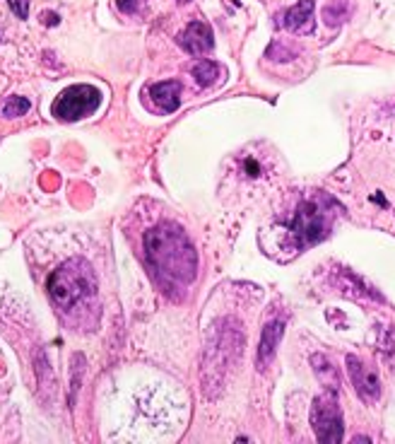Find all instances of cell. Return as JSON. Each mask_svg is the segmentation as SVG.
I'll use <instances>...</instances> for the list:
<instances>
[{
    "label": "cell",
    "mask_w": 395,
    "mask_h": 444,
    "mask_svg": "<svg viewBox=\"0 0 395 444\" xmlns=\"http://www.w3.org/2000/svg\"><path fill=\"white\" fill-rule=\"evenodd\" d=\"M13 13L17 15L20 20H27L29 17V0H8Z\"/></svg>",
    "instance_id": "ac0fdd59"
},
{
    "label": "cell",
    "mask_w": 395,
    "mask_h": 444,
    "mask_svg": "<svg viewBox=\"0 0 395 444\" xmlns=\"http://www.w3.org/2000/svg\"><path fill=\"white\" fill-rule=\"evenodd\" d=\"M294 56H297V51L284 46L282 41H272V46L268 49V59H272V61H292Z\"/></svg>",
    "instance_id": "9a60e30c"
},
{
    "label": "cell",
    "mask_w": 395,
    "mask_h": 444,
    "mask_svg": "<svg viewBox=\"0 0 395 444\" xmlns=\"http://www.w3.org/2000/svg\"><path fill=\"white\" fill-rule=\"evenodd\" d=\"M311 427H313L318 442L338 444L345 435V422L338 404V391H325L323 396L313 401L311 406Z\"/></svg>",
    "instance_id": "5b68a950"
},
{
    "label": "cell",
    "mask_w": 395,
    "mask_h": 444,
    "mask_svg": "<svg viewBox=\"0 0 395 444\" xmlns=\"http://www.w3.org/2000/svg\"><path fill=\"white\" fill-rule=\"evenodd\" d=\"M347 372H350V379L362 401H366V404L378 401V396H381V381H378L376 372L369 369L357 355H347Z\"/></svg>",
    "instance_id": "8992f818"
},
{
    "label": "cell",
    "mask_w": 395,
    "mask_h": 444,
    "mask_svg": "<svg viewBox=\"0 0 395 444\" xmlns=\"http://www.w3.org/2000/svg\"><path fill=\"white\" fill-rule=\"evenodd\" d=\"M150 99L155 102V107L160 109V112L164 114L176 112L178 104H181V82L178 80L157 82V85L150 87Z\"/></svg>",
    "instance_id": "30bf717a"
},
{
    "label": "cell",
    "mask_w": 395,
    "mask_h": 444,
    "mask_svg": "<svg viewBox=\"0 0 395 444\" xmlns=\"http://www.w3.org/2000/svg\"><path fill=\"white\" fill-rule=\"evenodd\" d=\"M212 29L205 22H191L178 34V46L191 56H205L212 49Z\"/></svg>",
    "instance_id": "52a82bcc"
},
{
    "label": "cell",
    "mask_w": 395,
    "mask_h": 444,
    "mask_svg": "<svg viewBox=\"0 0 395 444\" xmlns=\"http://www.w3.org/2000/svg\"><path fill=\"white\" fill-rule=\"evenodd\" d=\"M311 367H313L316 377H318L320 384L325 386V391H338L340 389V374L338 369H335V365L330 362L325 355L316 353L311 355Z\"/></svg>",
    "instance_id": "8fae6325"
},
{
    "label": "cell",
    "mask_w": 395,
    "mask_h": 444,
    "mask_svg": "<svg viewBox=\"0 0 395 444\" xmlns=\"http://www.w3.org/2000/svg\"><path fill=\"white\" fill-rule=\"evenodd\" d=\"M94 292H97V278L85 259L65 261L49 278V295L61 309H72L75 305L94 297Z\"/></svg>",
    "instance_id": "3957f363"
},
{
    "label": "cell",
    "mask_w": 395,
    "mask_h": 444,
    "mask_svg": "<svg viewBox=\"0 0 395 444\" xmlns=\"http://www.w3.org/2000/svg\"><path fill=\"white\" fill-rule=\"evenodd\" d=\"M333 208L338 206L325 196H316L304 201L302 206L297 208V213H294L289 227L284 229V232H287L284 247L292 254H297L299 249L313 247V244H318L323 237H328L330 224H333V217H335Z\"/></svg>",
    "instance_id": "7a4b0ae2"
},
{
    "label": "cell",
    "mask_w": 395,
    "mask_h": 444,
    "mask_svg": "<svg viewBox=\"0 0 395 444\" xmlns=\"http://www.w3.org/2000/svg\"><path fill=\"white\" fill-rule=\"evenodd\" d=\"M102 104V92L92 85H72L63 90L56 97L51 114L58 121H80L85 116H92Z\"/></svg>",
    "instance_id": "277c9868"
},
{
    "label": "cell",
    "mask_w": 395,
    "mask_h": 444,
    "mask_svg": "<svg viewBox=\"0 0 395 444\" xmlns=\"http://www.w3.org/2000/svg\"><path fill=\"white\" fill-rule=\"evenodd\" d=\"M72 362H75V369H72V384H70V401H75V394L77 389H80V374H82V362H85V358H82L80 353L72 358Z\"/></svg>",
    "instance_id": "e0dca14e"
},
{
    "label": "cell",
    "mask_w": 395,
    "mask_h": 444,
    "mask_svg": "<svg viewBox=\"0 0 395 444\" xmlns=\"http://www.w3.org/2000/svg\"><path fill=\"white\" fill-rule=\"evenodd\" d=\"M29 99H24V97H10L8 102L3 104V116L5 118H17V116H24V114L29 112Z\"/></svg>",
    "instance_id": "4fadbf2b"
},
{
    "label": "cell",
    "mask_w": 395,
    "mask_h": 444,
    "mask_svg": "<svg viewBox=\"0 0 395 444\" xmlns=\"http://www.w3.org/2000/svg\"><path fill=\"white\" fill-rule=\"evenodd\" d=\"M178 3H188V0H178Z\"/></svg>",
    "instance_id": "ffe728a7"
},
{
    "label": "cell",
    "mask_w": 395,
    "mask_h": 444,
    "mask_svg": "<svg viewBox=\"0 0 395 444\" xmlns=\"http://www.w3.org/2000/svg\"><path fill=\"white\" fill-rule=\"evenodd\" d=\"M313 0H299L297 5H292L282 17L284 29L294 34H311L313 32Z\"/></svg>",
    "instance_id": "ba28073f"
},
{
    "label": "cell",
    "mask_w": 395,
    "mask_h": 444,
    "mask_svg": "<svg viewBox=\"0 0 395 444\" xmlns=\"http://www.w3.org/2000/svg\"><path fill=\"white\" fill-rule=\"evenodd\" d=\"M282 333H284V321H280V319L265 323L261 336V346H258V367L261 369L272 362V358H275L277 353V346H280L282 341Z\"/></svg>",
    "instance_id": "9c48e42d"
},
{
    "label": "cell",
    "mask_w": 395,
    "mask_h": 444,
    "mask_svg": "<svg viewBox=\"0 0 395 444\" xmlns=\"http://www.w3.org/2000/svg\"><path fill=\"white\" fill-rule=\"evenodd\" d=\"M41 20H44V24H58V15L56 13H44V15H41Z\"/></svg>",
    "instance_id": "d6986e66"
},
{
    "label": "cell",
    "mask_w": 395,
    "mask_h": 444,
    "mask_svg": "<svg viewBox=\"0 0 395 444\" xmlns=\"http://www.w3.org/2000/svg\"><path fill=\"white\" fill-rule=\"evenodd\" d=\"M116 8L123 15H140L147 8V0H116Z\"/></svg>",
    "instance_id": "2e32d148"
},
{
    "label": "cell",
    "mask_w": 395,
    "mask_h": 444,
    "mask_svg": "<svg viewBox=\"0 0 395 444\" xmlns=\"http://www.w3.org/2000/svg\"><path fill=\"white\" fill-rule=\"evenodd\" d=\"M224 68L217 63V61H200V63L193 68V77H196V82L200 87H212L219 82V77H222Z\"/></svg>",
    "instance_id": "7c38bea8"
},
{
    "label": "cell",
    "mask_w": 395,
    "mask_h": 444,
    "mask_svg": "<svg viewBox=\"0 0 395 444\" xmlns=\"http://www.w3.org/2000/svg\"><path fill=\"white\" fill-rule=\"evenodd\" d=\"M345 17H347V5L342 8V3H333L323 10V20L330 27H338L340 22H345Z\"/></svg>",
    "instance_id": "5bb4252c"
},
{
    "label": "cell",
    "mask_w": 395,
    "mask_h": 444,
    "mask_svg": "<svg viewBox=\"0 0 395 444\" xmlns=\"http://www.w3.org/2000/svg\"><path fill=\"white\" fill-rule=\"evenodd\" d=\"M145 256L155 278L164 287H186L196 280L198 256L178 224L162 222L145 234Z\"/></svg>",
    "instance_id": "6da1fadb"
}]
</instances>
